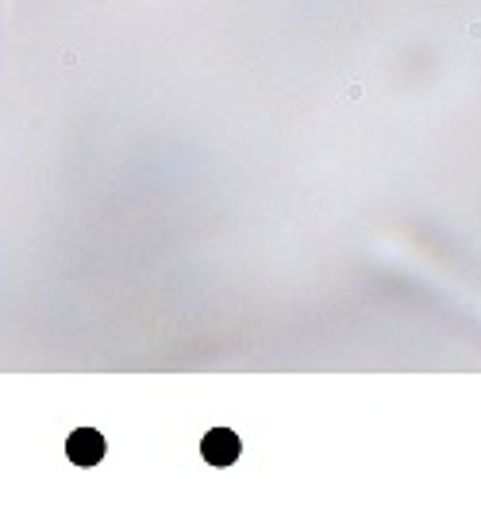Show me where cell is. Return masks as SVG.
Here are the masks:
<instances>
[{"label": "cell", "instance_id": "1", "mask_svg": "<svg viewBox=\"0 0 481 512\" xmlns=\"http://www.w3.org/2000/svg\"><path fill=\"white\" fill-rule=\"evenodd\" d=\"M239 451H243V443L235 432L228 428H216V432H208L201 443V455L204 462H212V466H231V462L239 459Z\"/></svg>", "mask_w": 481, "mask_h": 512}, {"label": "cell", "instance_id": "2", "mask_svg": "<svg viewBox=\"0 0 481 512\" xmlns=\"http://www.w3.org/2000/svg\"><path fill=\"white\" fill-rule=\"evenodd\" d=\"M66 455H70V462H77V466H97V462L104 459L101 432H93V428H81V432H74V436H70V443H66Z\"/></svg>", "mask_w": 481, "mask_h": 512}]
</instances>
